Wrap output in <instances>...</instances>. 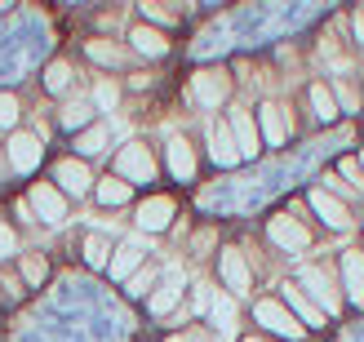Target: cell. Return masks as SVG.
<instances>
[{
  "label": "cell",
  "instance_id": "1",
  "mask_svg": "<svg viewBox=\"0 0 364 342\" xmlns=\"http://www.w3.org/2000/svg\"><path fill=\"white\" fill-rule=\"evenodd\" d=\"M253 320H258L267 333H276V338H289V342L306 338V325L284 307V302H276V298H258V302H253Z\"/></svg>",
  "mask_w": 364,
  "mask_h": 342
},
{
  "label": "cell",
  "instance_id": "2",
  "mask_svg": "<svg viewBox=\"0 0 364 342\" xmlns=\"http://www.w3.org/2000/svg\"><path fill=\"white\" fill-rule=\"evenodd\" d=\"M191 98L200 102V107H223L227 98H231V76L223 67H200L196 76H191Z\"/></svg>",
  "mask_w": 364,
  "mask_h": 342
},
{
  "label": "cell",
  "instance_id": "3",
  "mask_svg": "<svg viewBox=\"0 0 364 342\" xmlns=\"http://www.w3.org/2000/svg\"><path fill=\"white\" fill-rule=\"evenodd\" d=\"M298 284H302V294H306V298H316V302H320V311H324V316H338V311H342V294H338V284H333V276L324 272V267H302Z\"/></svg>",
  "mask_w": 364,
  "mask_h": 342
},
{
  "label": "cell",
  "instance_id": "4",
  "mask_svg": "<svg viewBox=\"0 0 364 342\" xmlns=\"http://www.w3.org/2000/svg\"><path fill=\"white\" fill-rule=\"evenodd\" d=\"M116 178H124V183H151L156 178L151 151L142 147V142H124V147L116 151Z\"/></svg>",
  "mask_w": 364,
  "mask_h": 342
},
{
  "label": "cell",
  "instance_id": "5",
  "mask_svg": "<svg viewBox=\"0 0 364 342\" xmlns=\"http://www.w3.org/2000/svg\"><path fill=\"white\" fill-rule=\"evenodd\" d=\"M27 205L36 209V218H41L45 227H63L67 223V196L53 183H36L31 196H27Z\"/></svg>",
  "mask_w": 364,
  "mask_h": 342
},
{
  "label": "cell",
  "instance_id": "6",
  "mask_svg": "<svg viewBox=\"0 0 364 342\" xmlns=\"http://www.w3.org/2000/svg\"><path fill=\"white\" fill-rule=\"evenodd\" d=\"M53 187H58L63 196H89L94 191V173H89V165L85 160H58V165H53Z\"/></svg>",
  "mask_w": 364,
  "mask_h": 342
},
{
  "label": "cell",
  "instance_id": "7",
  "mask_svg": "<svg viewBox=\"0 0 364 342\" xmlns=\"http://www.w3.org/2000/svg\"><path fill=\"white\" fill-rule=\"evenodd\" d=\"M5 151H9V165L18 173H31L36 165H41V156H45V138L41 134H9Z\"/></svg>",
  "mask_w": 364,
  "mask_h": 342
},
{
  "label": "cell",
  "instance_id": "8",
  "mask_svg": "<svg viewBox=\"0 0 364 342\" xmlns=\"http://www.w3.org/2000/svg\"><path fill=\"white\" fill-rule=\"evenodd\" d=\"M218 272H223V284L235 298H245L253 289V276H249V262H245L240 249H223V254H218Z\"/></svg>",
  "mask_w": 364,
  "mask_h": 342
},
{
  "label": "cell",
  "instance_id": "9",
  "mask_svg": "<svg viewBox=\"0 0 364 342\" xmlns=\"http://www.w3.org/2000/svg\"><path fill=\"white\" fill-rule=\"evenodd\" d=\"M231 138H235V151H240V160H253L262 151V129L253 124V112H231Z\"/></svg>",
  "mask_w": 364,
  "mask_h": 342
},
{
  "label": "cell",
  "instance_id": "10",
  "mask_svg": "<svg viewBox=\"0 0 364 342\" xmlns=\"http://www.w3.org/2000/svg\"><path fill=\"white\" fill-rule=\"evenodd\" d=\"M271 240H276L280 249H294V254H302V249H311V231H306L302 223H294L289 213H276V218L267 223Z\"/></svg>",
  "mask_w": 364,
  "mask_h": 342
},
{
  "label": "cell",
  "instance_id": "11",
  "mask_svg": "<svg viewBox=\"0 0 364 342\" xmlns=\"http://www.w3.org/2000/svg\"><path fill=\"white\" fill-rule=\"evenodd\" d=\"M209 156H213L218 169L240 165V151H235V138H231V124L227 120H213L209 124Z\"/></svg>",
  "mask_w": 364,
  "mask_h": 342
},
{
  "label": "cell",
  "instance_id": "12",
  "mask_svg": "<svg viewBox=\"0 0 364 342\" xmlns=\"http://www.w3.org/2000/svg\"><path fill=\"white\" fill-rule=\"evenodd\" d=\"M182 289H187V276L182 272H169L165 280L151 289V298H147V311L151 316H169L173 307H178V298H182Z\"/></svg>",
  "mask_w": 364,
  "mask_h": 342
},
{
  "label": "cell",
  "instance_id": "13",
  "mask_svg": "<svg viewBox=\"0 0 364 342\" xmlns=\"http://www.w3.org/2000/svg\"><path fill=\"white\" fill-rule=\"evenodd\" d=\"M311 209H316V213H320V218L329 223L333 231H347V227H351V209L342 205L338 196H329L324 187H311Z\"/></svg>",
  "mask_w": 364,
  "mask_h": 342
},
{
  "label": "cell",
  "instance_id": "14",
  "mask_svg": "<svg viewBox=\"0 0 364 342\" xmlns=\"http://www.w3.org/2000/svg\"><path fill=\"white\" fill-rule=\"evenodd\" d=\"M173 223V201L169 196H147V201L138 205V227L142 231H165Z\"/></svg>",
  "mask_w": 364,
  "mask_h": 342
},
{
  "label": "cell",
  "instance_id": "15",
  "mask_svg": "<svg viewBox=\"0 0 364 342\" xmlns=\"http://www.w3.org/2000/svg\"><path fill=\"white\" fill-rule=\"evenodd\" d=\"M129 45H134V53H142V58H165V53H169V36L160 31V27L138 23L129 31Z\"/></svg>",
  "mask_w": 364,
  "mask_h": 342
},
{
  "label": "cell",
  "instance_id": "16",
  "mask_svg": "<svg viewBox=\"0 0 364 342\" xmlns=\"http://www.w3.org/2000/svg\"><path fill=\"white\" fill-rule=\"evenodd\" d=\"M169 173L178 183H191L196 178V151H191L187 138H169Z\"/></svg>",
  "mask_w": 364,
  "mask_h": 342
},
{
  "label": "cell",
  "instance_id": "17",
  "mask_svg": "<svg viewBox=\"0 0 364 342\" xmlns=\"http://www.w3.org/2000/svg\"><path fill=\"white\" fill-rule=\"evenodd\" d=\"M134 267H142V240H124L107 262V272H112V280H129Z\"/></svg>",
  "mask_w": 364,
  "mask_h": 342
},
{
  "label": "cell",
  "instance_id": "18",
  "mask_svg": "<svg viewBox=\"0 0 364 342\" xmlns=\"http://www.w3.org/2000/svg\"><path fill=\"white\" fill-rule=\"evenodd\" d=\"M280 294H284V307H294V311L302 316V325H324V311L302 294V284H298V280H294V284H284Z\"/></svg>",
  "mask_w": 364,
  "mask_h": 342
},
{
  "label": "cell",
  "instance_id": "19",
  "mask_svg": "<svg viewBox=\"0 0 364 342\" xmlns=\"http://www.w3.org/2000/svg\"><path fill=\"white\" fill-rule=\"evenodd\" d=\"M258 124H262V142H271V147H280V142L289 138V129H284V112L276 102H262L258 107Z\"/></svg>",
  "mask_w": 364,
  "mask_h": 342
},
{
  "label": "cell",
  "instance_id": "20",
  "mask_svg": "<svg viewBox=\"0 0 364 342\" xmlns=\"http://www.w3.org/2000/svg\"><path fill=\"white\" fill-rule=\"evenodd\" d=\"M134 196V187L124 183V178H116V173H107L102 183H94V201L98 205H107V209H116V205H124Z\"/></svg>",
  "mask_w": 364,
  "mask_h": 342
},
{
  "label": "cell",
  "instance_id": "21",
  "mask_svg": "<svg viewBox=\"0 0 364 342\" xmlns=\"http://www.w3.org/2000/svg\"><path fill=\"white\" fill-rule=\"evenodd\" d=\"M342 272H347V294L355 302H364V254L360 249H347V254H342Z\"/></svg>",
  "mask_w": 364,
  "mask_h": 342
},
{
  "label": "cell",
  "instance_id": "22",
  "mask_svg": "<svg viewBox=\"0 0 364 342\" xmlns=\"http://www.w3.org/2000/svg\"><path fill=\"white\" fill-rule=\"evenodd\" d=\"M94 112H98L94 102L76 98V102H67L63 112H58V124H63V129H71V134H76V129H89V120H94Z\"/></svg>",
  "mask_w": 364,
  "mask_h": 342
},
{
  "label": "cell",
  "instance_id": "23",
  "mask_svg": "<svg viewBox=\"0 0 364 342\" xmlns=\"http://www.w3.org/2000/svg\"><path fill=\"white\" fill-rule=\"evenodd\" d=\"M311 107H316V116L320 120H338V98H333V89L329 85H311Z\"/></svg>",
  "mask_w": 364,
  "mask_h": 342
},
{
  "label": "cell",
  "instance_id": "24",
  "mask_svg": "<svg viewBox=\"0 0 364 342\" xmlns=\"http://www.w3.org/2000/svg\"><path fill=\"white\" fill-rule=\"evenodd\" d=\"M71 76H76V71H71V63H49L45 67V89L49 94H67V85H71Z\"/></svg>",
  "mask_w": 364,
  "mask_h": 342
},
{
  "label": "cell",
  "instance_id": "25",
  "mask_svg": "<svg viewBox=\"0 0 364 342\" xmlns=\"http://www.w3.org/2000/svg\"><path fill=\"white\" fill-rule=\"evenodd\" d=\"M85 49H89V58L102 63V67H120V63H124V49L112 45V41H89Z\"/></svg>",
  "mask_w": 364,
  "mask_h": 342
},
{
  "label": "cell",
  "instance_id": "26",
  "mask_svg": "<svg viewBox=\"0 0 364 342\" xmlns=\"http://www.w3.org/2000/svg\"><path fill=\"white\" fill-rule=\"evenodd\" d=\"M102 147H107V124H89V129L76 138V151L80 156H98Z\"/></svg>",
  "mask_w": 364,
  "mask_h": 342
},
{
  "label": "cell",
  "instance_id": "27",
  "mask_svg": "<svg viewBox=\"0 0 364 342\" xmlns=\"http://www.w3.org/2000/svg\"><path fill=\"white\" fill-rule=\"evenodd\" d=\"M138 9H142V23H147V27L151 23H165V27L169 23H182V9L178 5H138Z\"/></svg>",
  "mask_w": 364,
  "mask_h": 342
},
{
  "label": "cell",
  "instance_id": "28",
  "mask_svg": "<svg viewBox=\"0 0 364 342\" xmlns=\"http://www.w3.org/2000/svg\"><path fill=\"white\" fill-rule=\"evenodd\" d=\"M107 258H112V245H107V236H85V262H89V267H107Z\"/></svg>",
  "mask_w": 364,
  "mask_h": 342
},
{
  "label": "cell",
  "instance_id": "29",
  "mask_svg": "<svg viewBox=\"0 0 364 342\" xmlns=\"http://www.w3.org/2000/svg\"><path fill=\"white\" fill-rule=\"evenodd\" d=\"M116 102H120V85L116 80H98L94 85V107H98V112H112Z\"/></svg>",
  "mask_w": 364,
  "mask_h": 342
},
{
  "label": "cell",
  "instance_id": "30",
  "mask_svg": "<svg viewBox=\"0 0 364 342\" xmlns=\"http://www.w3.org/2000/svg\"><path fill=\"white\" fill-rule=\"evenodd\" d=\"M329 89H333V98H338V107H347V112H360V89H355L351 80H333Z\"/></svg>",
  "mask_w": 364,
  "mask_h": 342
},
{
  "label": "cell",
  "instance_id": "31",
  "mask_svg": "<svg viewBox=\"0 0 364 342\" xmlns=\"http://www.w3.org/2000/svg\"><path fill=\"white\" fill-rule=\"evenodd\" d=\"M23 280H27V284H45V280H49V262H45L41 254L23 258Z\"/></svg>",
  "mask_w": 364,
  "mask_h": 342
},
{
  "label": "cell",
  "instance_id": "32",
  "mask_svg": "<svg viewBox=\"0 0 364 342\" xmlns=\"http://www.w3.org/2000/svg\"><path fill=\"white\" fill-rule=\"evenodd\" d=\"M18 112H23V107H18V94H0V129H14Z\"/></svg>",
  "mask_w": 364,
  "mask_h": 342
},
{
  "label": "cell",
  "instance_id": "33",
  "mask_svg": "<svg viewBox=\"0 0 364 342\" xmlns=\"http://www.w3.org/2000/svg\"><path fill=\"white\" fill-rule=\"evenodd\" d=\"M151 280H156V267H147V272L129 276V294H134V298H138V294H151Z\"/></svg>",
  "mask_w": 364,
  "mask_h": 342
},
{
  "label": "cell",
  "instance_id": "34",
  "mask_svg": "<svg viewBox=\"0 0 364 342\" xmlns=\"http://www.w3.org/2000/svg\"><path fill=\"white\" fill-rule=\"evenodd\" d=\"M320 187L329 191V196H355V187H347V183H342L338 173H324V183H320Z\"/></svg>",
  "mask_w": 364,
  "mask_h": 342
},
{
  "label": "cell",
  "instance_id": "35",
  "mask_svg": "<svg viewBox=\"0 0 364 342\" xmlns=\"http://www.w3.org/2000/svg\"><path fill=\"white\" fill-rule=\"evenodd\" d=\"M9 254H18V236H14V227L0 223V258H9Z\"/></svg>",
  "mask_w": 364,
  "mask_h": 342
},
{
  "label": "cell",
  "instance_id": "36",
  "mask_svg": "<svg viewBox=\"0 0 364 342\" xmlns=\"http://www.w3.org/2000/svg\"><path fill=\"white\" fill-rule=\"evenodd\" d=\"M169 342H213V333L209 329H187V333H173Z\"/></svg>",
  "mask_w": 364,
  "mask_h": 342
},
{
  "label": "cell",
  "instance_id": "37",
  "mask_svg": "<svg viewBox=\"0 0 364 342\" xmlns=\"http://www.w3.org/2000/svg\"><path fill=\"white\" fill-rule=\"evenodd\" d=\"M342 173H347L351 183H355V187L364 191V173H360V160H342Z\"/></svg>",
  "mask_w": 364,
  "mask_h": 342
},
{
  "label": "cell",
  "instance_id": "38",
  "mask_svg": "<svg viewBox=\"0 0 364 342\" xmlns=\"http://www.w3.org/2000/svg\"><path fill=\"white\" fill-rule=\"evenodd\" d=\"M355 36H360V45H364V14H355Z\"/></svg>",
  "mask_w": 364,
  "mask_h": 342
},
{
  "label": "cell",
  "instance_id": "39",
  "mask_svg": "<svg viewBox=\"0 0 364 342\" xmlns=\"http://www.w3.org/2000/svg\"><path fill=\"white\" fill-rule=\"evenodd\" d=\"M240 342H271V338H240Z\"/></svg>",
  "mask_w": 364,
  "mask_h": 342
},
{
  "label": "cell",
  "instance_id": "40",
  "mask_svg": "<svg viewBox=\"0 0 364 342\" xmlns=\"http://www.w3.org/2000/svg\"><path fill=\"white\" fill-rule=\"evenodd\" d=\"M360 165H364V151H360Z\"/></svg>",
  "mask_w": 364,
  "mask_h": 342
}]
</instances>
